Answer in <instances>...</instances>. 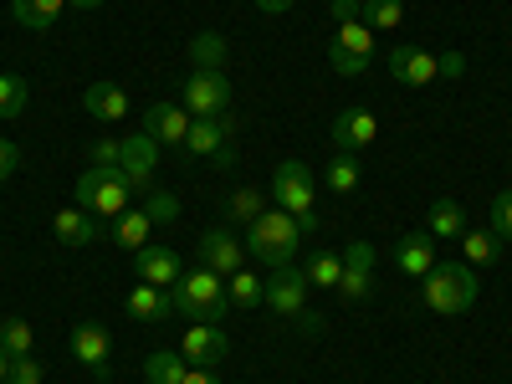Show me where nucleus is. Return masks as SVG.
I'll list each match as a JSON object with an SVG mask.
<instances>
[{
	"instance_id": "obj_1",
	"label": "nucleus",
	"mask_w": 512,
	"mask_h": 384,
	"mask_svg": "<svg viewBox=\"0 0 512 384\" xmlns=\"http://www.w3.org/2000/svg\"><path fill=\"white\" fill-rule=\"evenodd\" d=\"M420 303L431 313H441V318H461L477 303V272L466 262H436L420 277Z\"/></svg>"
},
{
	"instance_id": "obj_2",
	"label": "nucleus",
	"mask_w": 512,
	"mask_h": 384,
	"mask_svg": "<svg viewBox=\"0 0 512 384\" xmlns=\"http://www.w3.org/2000/svg\"><path fill=\"white\" fill-rule=\"evenodd\" d=\"M272 200H277V210H287V216L297 221V231H303V236L318 231V210H313L318 185H313V169L303 159H282L272 169Z\"/></svg>"
},
{
	"instance_id": "obj_3",
	"label": "nucleus",
	"mask_w": 512,
	"mask_h": 384,
	"mask_svg": "<svg viewBox=\"0 0 512 384\" xmlns=\"http://www.w3.org/2000/svg\"><path fill=\"white\" fill-rule=\"evenodd\" d=\"M246 251L256 256L262 267H292V256H297V241H303V231H297V221L287 216V210H262L251 226H246Z\"/></svg>"
},
{
	"instance_id": "obj_4",
	"label": "nucleus",
	"mask_w": 512,
	"mask_h": 384,
	"mask_svg": "<svg viewBox=\"0 0 512 384\" xmlns=\"http://www.w3.org/2000/svg\"><path fill=\"white\" fill-rule=\"evenodd\" d=\"M169 292H175V313H180V318H190V323H221V318H226V308H231L226 277H216L210 267L185 272Z\"/></svg>"
},
{
	"instance_id": "obj_5",
	"label": "nucleus",
	"mask_w": 512,
	"mask_h": 384,
	"mask_svg": "<svg viewBox=\"0 0 512 384\" xmlns=\"http://www.w3.org/2000/svg\"><path fill=\"white\" fill-rule=\"evenodd\" d=\"M77 205L82 210H88V216H123V210H128V195H134V185H128V175H123V169L118 164H93L88 169V175H82L77 180Z\"/></svg>"
},
{
	"instance_id": "obj_6",
	"label": "nucleus",
	"mask_w": 512,
	"mask_h": 384,
	"mask_svg": "<svg viewBox=\"0 0 512 384\" xmlns=\"http://www.w3.org/2000/svg\"><path fill=\"white\" fill-rule=\"evenodd\" d=\"M328 62H333V72H344V77L369 72L374 67V31L364 21H344L333 31V41H328Z\"/></svg>"
},
{
	"instance_id": "obj_7",
	"label": "nucleus",
	"mask_w": 512,
	"mask_h": 384,
	"mask_svg": "<svg viewBox=\"0 0 512 384\" xmlns=\"http://www.w3.org/2000/svg\"><path fill=\"white\" fill-rule=\"evenodd\" d=\"M180 103L190 118H221L231 108V82L226 72H190L185 88H180Z\"/></svg>"
},
{
	"instance_id": "obj_8",
	"label": "nucleus",
	"mask_w": 512,
	"mask_h": 384,
	"mask_svg": "<svg viewBox=\"0 0 512 384\" xmlns=\"http://www.w3.org/2000/svg\"><path fill=\"white\" fill-rule=\"evenodd\" d=\"M123 149H118V169L128 175V185L134 190H154V169H159V139L154 134H128V139H118Z\"/></svg>"
},
{
	"instance_id": "obj_9",
	"label": "nucleus",
	"mask_w": 512,
	"mask_h": 384,
	"mask_svg": "<svg viewBox=\"0 0 512 384\" xmlns=\"http://www.w3.org/2000/svg\"><path fill=\"white\" fill-rule=\"evenodd\" d=\"M200 267H210L216 277H231L246 267V241L231 231V226H210L200 236Z\"/></svg>"
},
{
	"instance_id": "obj_10",
	"label": "nucleus",
	"mask_w": 512,
	"mask_h": 384,
	"mask_svg": "<svg viewBox=\"0 0 512 384\" xmlns=\"http://www.w3.org/2000/svg\"><path fill=\"white\" fill-rule=\"evenodd\" d=\"M328 134H333V149H338V154H364V149L379 139V118H374L369 108H344V113L333 118Z\"/></svg>"
},
{
	"instance_id": "obj_11",
	"label": "nucleus",
	"mask_w": 512,
	"mask_h": 384,
	"mask_svg": "<svg viewBox=\"0 0 512 384\" xmlns=\"http://www.w3.org/2000/svg\"><path fill=\"white\" fill-rule=\"evenodd\" d=\"M267 308L277 318H297L308 308V277H303V267H277L267 277Z\"/></svg>"
},
{
	"instance_id": "obj_12",
	"label": "nucleus",
	"mask_w": 512,
	"mask_h": 384,
	"mask_svg": "<svg viewBox=\"0 0 512 384\" xmlns=\"http://www.w3.org/2000/svg\"><path fill=\"white\" fill-rule=\"evenodd\" d=\"M180 354L200 369H216L226 354H231V338L221 333V323H190L185 338H180Z\"/></svg>"
},
{
	"instance_id": "obj_13",
	"label": "nucleus",
	"mask_w": 512,
	"mask_h": 384,
	"mask_svg": "<svg viewBox=\"0 0 512 384\" xmlns=\"http://www.w3.org/2000/svg\"><path fill=\"white\" fill-rule=\"evenodd\" d=\"M369 287H374V246H369V241H349V246H344V277H338V297L364 303Z\"/></svg>"
},
{
	"instance_id": "obj_14",
	"label": "nucleus",
	"mask_w": 512,
	"mask_h": 384,
	"mask_svg": "<svg viewBox=\"0 0 512 384\" xmlns=\"http://www.w3.org/2000/svg\"><path fill=\"white\" fill-rule=\"evenodd\" d=\"M384 67H390V77L400 82V88H431V82L441 77L436 52H425V47H395L390 57H384Z\"/></svg>"
},
{
	"instance_id": "obj_15",
	"label": "nucleus",
	"mask_w": 512,
	"mask_h": 384,
	"mask_svg": "<svg viewBox=\"0 0 512 384\" xmlns=\"http://www.w3.org/2000/svg\"><path fill=\"white\" fill-rule=\"evenodd\" d=\"M190 113H185V103H149L144 108V134H154L159 144H169V149H185V134H190Z\"/></svg>"
},
{
	"instance_id": "obj_16",
	"label": "nucleus",
	"mask_w": 512,
	"mask_h": 384,
	"mask_svg": "<svg viewBox=\"0 0 512 384\" xmlns=\"http://www.w3.org/2000/svg\"><path fill=\"white\" fill-rule=\"evenodd\" d=\"M134 272H139L149 287H175V282L185 277L180 251H175V246H159V241H149L144 251H134Z\"/></svg>"
},
{
	"instance_id": "obj_17",
	"label": "nucleus",
	"mask_w": 512,
	"mask_h": 384,
	"mask_svg": "<svg viewBox=\"0 0 512 384\" xmlns=\"http://www.w3.org/2000/svg\"><path fill=\"white\" fill-rule=\"evenodd\" d=\"M72 359L103 379V374H108V359H113L108 328H103V323H77V328H72Z\"/></svg>"
},
{
	"instance_id": "obj_18",
	"label": "nucleus",
	"mask_w": 512,
	"mask_h": 384,
	"mask_svg": "<svg viewBox=\"0 0 512 384\" xmlns=\"http://www.w3.org/2000/svg\"><path fill=\"white\" fill-rule=\"evenodd\" d=\"M231 144V118H195L190 134H185V159H216Z\"/></svg>"
},
{
	"instance_id": "obj_19",
	"label": "nucleus",
	"mask_w": 512,
	"mask_h": 384,
	"mask_svg": "<svg viewBox=\"0 0 512 384\" xmlns=\"http://www.w3.org/2000/svg\"><path fill=\"white\" fill-rule=\"evenodd\" d=\"M123 308H128V318H139V323H164V318H175V292L139 282L134 292L123 297Z\"/></svg>"
},
{
	"instance_id": "obj_20",
	"label": "nucleus",
	"mask_w": 512,
	"mask_h": 384,
	"mask_svg": "<svg viewBox=\"0 0 512 384\" xmlns=\"http://www.w3.org/2000/svg\"><path fill=\"white\" fill-rule=\"evenodd\" d=\"M395 267L405 277H425L436 267V236L431 231H415V236H400L395 241Z\"/></svg>"
},
{
	"instance_id": "obj_21",
	"label": "nucleus",
	"mask_w": 512,
	"mask_h": 384,
	"mask_svg": "<svg viewBox=\"0 0 512 384\" xmlns=\"http://www.w3.org/2000/svg\"><path fill=\"white\" fill-rule=\"evenodd\" d=\"M52 236H57L62 246H88V241L98 236V216H88L82 205L57 210V216H52Z\"/></svg>"
},
{
	"instance_id": "obj_22",
	"label": "nucleus",
	"mask_w": 512,
	"mask_h": 384,
	"mask_svg": "<svg viewBox=\"0 0 512 384\" xmlns=\"http://www.w3.org/2000/svg\"><path fill=\"white\" fill-rule=\"evenodd\" d=\"M82 108H88L93 118H103V123H118V118H128V93L118 88V82H93V88L82 93Z\"/></svg>"
},
{
	"instance_id": "obj_23",
	"label": "nucleus",
	"mask_w": 512,
	"mask_h": 384,
	"mask_svg": "<svg viewBox=\"0 0 512 384\" xmlns=\"http://www.w3.org/2000/svg\"><path fill=\"white\" fill-rule=\"evenodd\" d=\"M149 236H154V221L144 216V205L123 210V216L113 221V241H118L123 251H144V246H149Z\"/></svg>"
},
{
	"instance_id": "obj_24",
	"label": "nucleus",
	"mask_w": 512,
	"mask_h": 384,
	"mask_svg": "<svg viewBox=\"0 0 512 384\" xmlns=\"http://www.w3.org/2000/svg\"><path fill=\"white\" fill-rule=\"evenodd\" d=\"M62 11H67V0H11V21H21L31 31H52Z\"/></svg>"
},
{
	"instance_id": "obj_25",
	"label": "nucleus",
	"mask_w": 512,
	"mask_h": 384,
	"mask_svg": "<svg viewBox=\"0 0 512 384\" xmlns=\"http://www.w3.org/2000/svg\"><path fill=\"white\" fill-rule=\"evenodd\" d=\"M185 374H190V359L175 354V349H159V354L144 359V379L149 384H185Z\"/></svg>"
},
{
	"instance_id": "obj_26",
	"label": "nucleus",
	"mask_w": 512,
	"mask_h": 384,
	"mask_svg": "<svg viewBox=\"0 0 512 384\" xmlns=\"http://www.w3.org/2000/svg\"><path fill=\"white\" fill-rule=\"evenodd\" d=\"M303 277H308V287H338V277H344V251H313L303 262Z\"/></svg>"
},
{
	"instance_id": "obj_27",
	"label": "nucleus",
	"mask_w": 512,
	"mask_h": 384,
	"mask_svg": "<svg viewBox=\"0 0 512 384\" xmlns=\"http://www.w3.org/2000/svg\"><path fill=\"white\" fill-rule=\"evenodd\" d=\"M190 62H195V72H221V67H226V36L200 31V36L190 41Z\"/></svg>"
},
{
	"instance_id": "obj_28",
	"label": "nucleus",
	"mask_w": 512,
	"mask_h": 384,
	"mask_svg": "<svg viewBox=\"0 0 512 384\" xmlns=\"http://www.w3.org/2000/svg\"><path fill=\"white\" fill-rule=\"evenodd\" d=\"M328 190L333 195H354L359 190V180H364V169H359V154H333L328 159Z\"/></svg>"
},
{
	"instance_id": "obj_29",
	"label": "nucleus",
	"mask_w": 512,
	"mask_h": 384,
	"mask_svg": "<svg viewBox=\"0 0 512 384\" xmlns=\"http://www.w3.org/2000/svg\"><path fill=\"white\" fill-rule=\"evenodd\" d=\"M226 292H231V308H256V303H267V282L256 277V272H231L226 277Z\"/></svg>"
},
{
	"instance_id": "obj_30",
	"label": "nucleus",
	"mask_w": 512,
	"mask_h": 384,
	"mask_svg": "<svg viewBox=\"0 0 512 384\" xmlns=\"http://www.w3.org/2000/svg\"><path fill=\"white\" fill-rule=\"evenodd\" d=\"M431 236H466V210H461V200H451V195H441L436 205H431Z\"/></svg>"
},
{
	"instance_id": "obj_31",
	"label": "nucleus",
	"mask_w": 512,
	"mask_h": 384,
	"mask_svg": "<svg viewBox=\"0 0 512 384\" xmlns=\"http://www.w3.org/2000/svg\"><path fill=\"white\" fill-rule=\"evenodd\" d=\"M359 21H364L369 31H395V26L405 21V0H364Z\"/></svg>"
},
{
	"instance_id": "obj_32",
	"label": "nucleus",
	"mask_w": 512,
	"mask_h": 384,
	"mask_svg": "<svg viewBox=\"0 0 512 384\" xmlns=\"http://www.w3.org/2000/svg\"><path fill=\"white\" fill-rule=\"evenodd\" d=\"M26 98H31L26 77L21 72H0V118H21L26 113Z\"/></svg>"
},
{
	"instance_id": "obj_33",
	"label": "nucleus",
	"mask_w": 512,
	"mask_h": 384,
	"mask_svg": "<svg viewBox=\"0 0 512 384\" xmlns=\"http://www.w3.org/2000/svg\"><path fill=\"white\" fill-rule=\"evenodd\" d=\"M497 236L492 231H466L461 236V256H466V267H492L497 262Z\"/></svg>"
},
{
	"instance_id": "obj_34",
	"label": "nucleus",
	"mask_w": 512,
	"mask_h": 384,
	"mask_svg": "<svg viewBox=\"0 0 512 384\" xmlns=\"http://www.w3.org/2000/svg\"><path fill=\"white\" fill-rule=\"evenodd\" d=\"M0 349H6L11 359L31 354V349H36V333H31V323H26V318H6V323H0Z\"/></svg>"
},
{
	"instance_id": "obj_35",
	"label": "nucleus",
	"mask_w": 512,
	"mask_h": 384,
	"mask_svg": "<svg viewBox=\"0 0 512 384\" xmlns=\"http://www.w3.org/2000/svg\"><path fill=\"white\" fill-rule=\"evenodd\" d=\"M144 216H149L154 226H175V216H180V200L169 195V190H144Z\"/></svg>"
},
{
	"instance_id": "obj_36",
	"label": "nucleus",
	"mask_w": 512,
	"mask_h": 384,
	"mask_svg": "<svg viewBox=\"0 0 512 384\" xmlns=\"http://www.w3.org/2000/svg\"><path fill=\"white\" fill-rule=\"evenodd\" d=\"M262 210H267V205H262V195H256V190H236V195H231V221H236V226H251Z\"/></svg>"
},
{
	"instance_id": "obj_37",
	"label": "nucleus",
	"mask_w": 512,
	"mask_h": 384,
	"mask_svg": "<svg viewBox=\"0 0 512 384\" xmlns=\"http://www.w3.org/2000/svg\"><path fill=\"white\" fill-rule=\"evenodd\" d=\"M497 241H512V185L492 200V226H487Z\"/></svg>"
},
{
	"instance_id": "obj_38",
	"label": "nucleus",
	"mask_w": 512,
	"mask_h": 384,
	"mask_svg": "<svg viewBox=\"0 0 512 384\" xmlns=\"http://www.w3.org/2000/svg\"><path fill=\"white\" fill-rule=\"evenodd\" d=\"M6 384H41V364H36L31 354L11 359V379H6Z\"/></svg>"
},
{
	"instance_id": "obj_39",
	"label": "nucleus",
	"mask_w": 512,
	"mask_h": 384,
	"mask_svg": "<svg viewBox=\"0 0 512 384\" xmlns=\"http://www.w3.org/2000/svg\"><path fill=\"white\" fill-rule=\"evenodd\" d=\"M16 169H21V149H16L11 139H0V185H6Z\"/></svg>"
},
{
	"instance_id": "obj_40",
	"label": "nucleus",
	"mask_w": 512,
	"mask_h": 384,
	"mask_svg": "<svg viewBox=\"0 0 512 384\" xmlns=\"http://www.w3.org/2000/svg\"><path fill=\"white\" fill-rule=\"evenodd\" d=\"M436 72H441L446 82H461V72H466V57H461V52H441V57H436Z\"/></svg>"
},
{
	"instance_id": "obj_41",
	"label": "nucleus",
	"mask_w": 512,
	"mask_h": 384,
	"mask_svg": "<svg viewBox=\"0 0 512 384\" xmlns=\"http://www.w3.org/2000/svg\"><path fill=\"white\" fill-rule=\"evenodd\" d=\"M359 6H364V0H328V16L344 26V21H359Z\"/></svg>"
},
{
	"instance_id": "obj_42",
	"label": "nucleus",
	"mask_w": 512,
	"mask_h": 384,
	"mask_svg": "<svg viewBox=\"0 0 512 384\" xmlns=\"http://www.w3.org/2000/svg\"><path fill=\"white\" fill-rule=\"evenodd\" d=\"M118 149H123L118 139H93L88 154H93V164H118Z\"/></svg>"
},
{
	"instance_id": "obj_43",
	"label": "nucleus",
	"mask_w": 512,
	"mask_h": 384,
	"mask_svg": "<svg viewBox=\"0 0 512 384\" xmlns=\"http://www.w3.org/2000/svg\"><path fill=\"white\" fill-rule=\"evenodd\" d=\"M185 384H221V379H216V369H200V364H190Z\"/></svg>"
},
{
	"instance_id": "obj_44",
	"label": "nucleus",
	"mask_w": 512,
	"mask_h": 384,
	"mask_svg": "<svg viewBox=\"0 0 512 384\" xmlns=\"http://www.w3.org/2000/svg\"><path fill=\"white\" fill-rule=\"evenodd\" d=\"M292 6V0H256V11H262V16H282Z\"/></svg>"
},
{
	"instance_id": "obj_45",
	"label": "nucleus",
	"mask_w": 512,
	"mask_h": 384,
	"mask_svg": "<svg viewBox=\"0 0 512 384\" xmlns=\"http://www.w3.org/2000/svg\"><path fill=\"white\" fill-rule=\"evenodd\" d=\"M67 6H72V11H98L103 0H67Z\"/></svg>"
},
{
	"instance_id": "obj_46",
	"label": "nucleus",
	"mask_w": 512,
	"mask_h": 384,
	"mask_svg": "<svg viewBox=\"0 0 512 384\" xmlns=\"http://www.w3.org/2000/svg\"><path fill=\"white\" fill-rule=\"evenodd\" d=\"M6 379H11V354L0 349V384H6Z\"/></svg>"
}]
</instances>
